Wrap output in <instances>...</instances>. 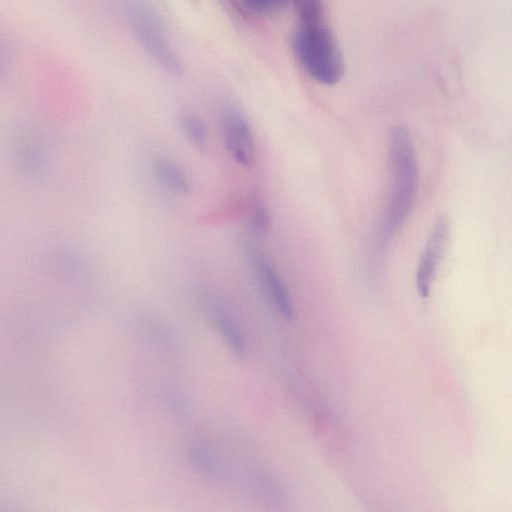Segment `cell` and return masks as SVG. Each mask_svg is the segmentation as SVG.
Instances as JSON below:
<instances>
[{
  "label": "cell",
  "instance_id": "cell-1",
  "mask_svg": "<svg viewBox=\"0 0 512 512\" xmlns=\"http://www.w3.org/2000/svg\"><path fill=\"white\" fill-rule=\"evenodd\" d=\"M388 158L391 186L383 220V237L388 239L398 231L413 209L418 168L413 142L408 129L394 126L389 134Z\"/></svg>",
  "mask_w": 512,
  "mask_h": 512
},
{
  "label": "cell",
  "instance_id": "cell-2",
  "mask_svg": "<svg viewBox=\"0 0 512 512\" xmlns=\"http://www.w3.org/2000/svg\"><path fill=\"white\" fill-rule=\"evenodd\" d=\"M292 47L298 61L315 81L331 86L342 78V54L325 23L299 25L292 38Z\"/></svg>",
  "mask_w": 512,
  "mask_h": 512
},
{
  "label": "cell",
  "instance_id": "cell-3",
  "mask_svg": "<svg viewBox=\"0 0 512 512\" xmlns=\"http://www.w3.org/2000/svg\"><path fill=\"white\" fill-rule=\"evenodd\" d=\"M126 15L133 35L149 58L167 73L181 74V60L155 9L145 0H129Z\"/></svg>",
  "mask_w": 512,
  "mask_h": 512
},
{
  "label": "cell",
  "instance_id": "cell-4",
  "mask_svg": "<svg viewBox=\"0 0 512 512\" xmlns=\"http://www.w3.org/2000/svg\"><path fill=\"white\" fill-rule=\"evenodd\" d=\"M221 127L225 147L239 165L251 168L256 159V146L251 127L245 116L234 107L222 112Z\"/></svg>",
  "mask_w": 512,
  "mask_h": 512
},
{
  "label": "cell",
  "instance_id": "cell-5",
  "mask_svg": "<svg viewBox=\"0 0 512 512\" xmlns=\"http://www.w3.org/2000/svg\"><path fill=\"white\" fill-rule=\"evenodd\" d=\"M448 236V219L445 216H439L430 229L416 273V286L422 298L429 295L438 264L447 245Z\"/></svg>",
  "mask_w": 512,
  "mask_h": 512
},
{
  "label": "cell",
  "instance_id": "cell-6",
  "mask_svg": "<svg viewBox=\"0 0 512 512\" xmlns=\"http://www.w3.org/2000/svg\"><path fill=\"white\" fill-rule=\"evenodd\" d=\"M254 264L263 288L279 313L286 320L294 317L293 305L288 290L271 261L262 253L254 255Z\"/></svg>",
  "mask_w": 512,
  "mask_h": 512
},
{
  "label": "cell",
  "instance_id": "cell-7",
  "mask_svg": "<svg viewBox=\"0 0 512 512\" xmlns=\"http://www.w3.org/2000/svg\"><path fill=\"white\" fill-rule=\"evenodd\" d=\"M210 313L216 329L230 350L237 356H244L248 342L235 317L220 304H211Z\"/></svg>",
  "mask_w": 512,
  "mask_h": 512
},
{
  "label": "cell",
  "instance_id": "cell-8",
  "mask_svg": "<svg viewBox=\"0 0 512 512\" xmlns=\"http://www.w3.org/2000/svg\"><path fill=\"white\" fill-rule=\"evenodd\" d=\"M153 172L158 182L167 189L185 195L191 189L190 180L185 171L174 161L159 158L153 164Z\"/></svg>",
  "mask_w": 512,
  "mask_h": 512
},
{
  "label": "cell",
  "instance_id": "cell-9",
  "mask_svg": "<svg viewBox=\"0 0 512 512\" xmlns=\"http://www.w3.org/2000/svg\"><path fill=\"white\" fill-rule=\"evenodd\" d=\"M189 458L195 468L205 474L215 475L219 473L220 464L218 458L208 446L199 441H194L188 448Z\"/></svg>",
  "mask_w": 512,
  "mask_h": 512
},
{
  "label": "cell",
  "instance_id": "cell-10",
  "mask_svg": "<svg viewBox=\"0 0 512 512\" xmlns=\"http://www.w3.org/2000/svg\"><path fill=\"white\" fill-rule=\"evenodd\" d=\"M181 127L189 142L199 150H205L208 145V130L205 122L193 113L181 117Z\"/></svg>",
  "mask_w": 512,
  "mask_h": 512
},
{
  "label": "cell",
  "instance_id": "cell-11",
  "mask_svg": "<svg viewBox=\"0 0 512 512\" xmlns=\"http://www.w3.org/2000/svg\"><path fill=\"white\" fill-rule=\"evenodd\" d=\"M300 25L324 23L321 0H290Z\"/></svg>",
  "mask_w": 512,
  "mask_h": 512
},
{
  "label": "cell",
  "instance_id": "cell-12",
  "mask_svg": "<svg viewBox=\"0 0 512 512\" xmlns=\"http://www.w3.org/2000/svg\"><path fill=\"white\" fill-rule=\"evenodd\" d=\"M249 231L256 237L266 234L270 226V215L267 207L262 201L254 197L250 202Z\"/></svg>",
  "mask_w": 512,
  "mask_h": 512
},
{
  "label": "cell",
  "instance_id": "cell-13",
  "mask_svg": "<svg viewBox=\"0 0 512 512\" xmlns=\"http://www.w3.org/2000/svg\"><path fill=\"white\" fill-rule=\"evenodd\" d=\"M250 11L256 14H265L272 9L279 7L275 0H240Z\"/></svg>",
  "mask_w": 512,
  "mask_h": 512
},
{
  "label": "cell",
  "instance_id": "cell-14",
  "mask_svg": "<svg viewBox=\"0 0 512 512\" xmlns=\"http://www.w3.org/2000/svg\"><path fill=\"white\" fill-rule=\"evenodd\" d=\"M6 54L4 49L0 47V72L3 70L5 66Z\"/></svg>",
  "mask_w": 512,
  "mask_h": 512
},
{
  "label": "cell",
  "instance_id": "cell-15",
  "mask_svg": "<svg viewBox=\"0 0 512 512\" xmlns=\"http://www.w3.org/2000/svg\"><path fill=\"white\" fill-rule=\"evenodd\" d=\"M275 1L279 7L284 3V0H275Z\"/></svg>",
  "mask_w": 512,
  "mask_h": 512
}]
</instances>
